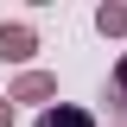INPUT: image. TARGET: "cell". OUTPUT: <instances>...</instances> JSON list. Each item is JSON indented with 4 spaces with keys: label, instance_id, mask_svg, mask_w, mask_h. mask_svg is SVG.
Returning a JSON list of instances; mask_svg holds the SVG:
<instances>
[{
    "label": "cell",
    "instance_id": "cell-1",
    "mask_svg": "<svg viewBox=\"0 0 127 127\" xmlns=\"http://www.w3.org/2000/svg\"><path fill=\"white\" fill-rule=\"evenodd\" d=\"M32 51V32H19V26H0V57H26Z\"/></svg>",
    "mask_w": 127,
    "mask_h": 127
},
{
    "label": "cell",
    "instance_id": "cell-2",
    "mask_svg": "<svg viewBox=\"0 0 127 127\" xmlns=\"http://www.w3.org/2000/svg\"><path fill=\"white\" fill-rule=\"evenodd\" d=\"M38 127H89V114H83V108H51Z\"/></svg>",
    "mask_w": 127,
    "mask_h": 127
},
{
    "label": "cell",
    "instance_id": "cell-3",
    "mask_svg": "<svg viewBox=\"0 0 127 127\" xmlns=\"http://www.w3.org/2000/svg\"><path fill=\"white\" fill-rule=\"evenodd\" d=\"M108 102H114V108L127 114V57H121V70H114V76H108Z\"/></svg>",
    "mask_w": 127,
    "mask_h": 127
},
{
    "label": "cell",
    "instance_id": "cell-4",
    "mask_svg": "<svg viewBox=\"0 0 127 127\" xmlns=\"http://www.w3.org/2000/svg\"><path fill=\"white\" fill-rule=\"evenodd\" d=\"M19 95H26V102H38V95H51V83H45V76H26V83H19Z\"/></svg>",
    "mask_w": 127,
    "mask_h": 127
},
{
    "label": "cell",
    "instance_id": "cell-5",
    "mask_svg": "<svg viewBox=\"0 0 127 127\" xmlns=\"http://www.w3.org/2000/svg\"><path fill=\"white\" fill-rule=\"evenodd\" d=\"M0 127H6V108H0Z\"/></svg>",
    "mask_w": 127,
    "mask_h": 127
}]
</instances>
